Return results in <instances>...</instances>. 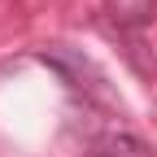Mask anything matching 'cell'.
I'll return each mask as SVG.
<instances>
[{"mask_svg": "<svg viewBox=\"0 0 157 157\" xmlns=\"http://www.w3.org/2000/svg\"><path fill=\"white\" fill-rule=\"evenodd\" d=\"M44 66H52L57 74L66 78V83L74 87V92H83V96H109V87H105V74L96 70L83 52H74V48H61V44H52V48H39L35 52Z\"/></svg>", "mask_w": 157, "mask_h": 157, "instance_id": "cell-1", "label": "cell"}, {"mask_svg": "<svg viewBox=\"0 0 157 157\" xmlns=\"http://www.w3.org/2000/svg\"><path fill=\"white\" fill-rule=\"evenodd\" d=\"M87 157H157V153L135 131H101L87 144Z\"/></svg>", "mask_w": 157, "mask_h": 157, "instance_id": "cell-2", "label": "cell"}, {"mask_svg": "<svg viewBox=\"0 0 157 157\" xmlns=\"http://www.w3.org/2000/svg\"><path fill=\"white\" fill-rule=\"evenodd\" d=\"M109 9L122 26H144L153 17V0H109Z\"/></svg>", "mask_w": 157, "mask_h": 157, "instance_id": "cell-3", "label": "cell"}]
</instances>
